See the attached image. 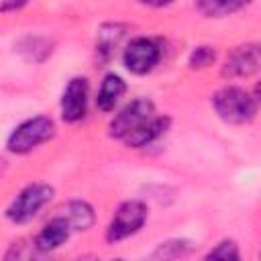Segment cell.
<instances>
[{"instance_id": "obj_19", "label": "cell", "mask_w": 261, "mask_h": 261, "mask_svg": "<svg viewBox=\"0 0 261 261\" xmlns=\"http://www.w3.org/2000/svg\"><path fill=\"white\" fill-rule=\"evenodd\" d=\"M139 2L145 4V6H151V8H163V6L173 4L175 0H139Z\"/></svg>"}, {"instance_id": "obj_4", "label": "cell", "mask_w": 261, "mask_h": 261, "mask_svg": "<svg viewBox=\"0 0 261 261\" xmlns=\"http://www.w3.org/2000/svg\"><path fill=\"white\" fill-rule=\"evenodd\" d=\"M147 214H149V210L141 200H124L116 208V212L106 228V241L118 243V241H124L133 234H137L143 228Z\"/></svg>"}, {"instance_id": "obj_17", "label": "cell", "mask_w": 261, "mask_h": 261, "mask_svg": "<svg viewBox=\"0 0 261 261\" xmlns=\"http://www.w3.org/2000/svg\"><path fill=\"white\" fill-rule=\"evenodd\" d=\"M206 259H241L239 247L234 241H220L214 249H210L206 253Z\"/></svg>"}, {"instance_id": "obj_5", "label": "cell", "mask_w": 261, "mask_h": 261, "mask_svg": "<svg viewBox=\"0 0 261 261\" xmlns=\"http://www.w3.org/2000/svg\"><path fill=\"white\" fill-rule=\"evenodd\" d=\"M161 55H163V49L155 39L137 37L122 51V63L130 73L145 75L157 67V63L161 61Z\"/></svg>"}, {"instance_id": "obj_16", "label": "cell", "mask_w": 261, "mask_h": 261, "mask_svg": "<svg viewBox=\"0 0 261 261\" xmlns=\"http://www.w3.org/2000/svg\"><path fill=\"white\" fill-rule=\"evenodd\" d=\"M214 59H216V49L210 45H200L190 53L188 65L192 69H204V67H210L214 63Z\"/></svg>"}, {"instance_id": "obj_12", "label": "cell", "mask_w": 261, "mask_h": 261, "mask_svg": "<svg viewBox=\"0 0 261 261\" xmlns=\"http://www.w3.org/2000/svg\"><path fill=\"white\" fill-rule=\"evenodd\" d=\"M61 214L69 222L71 230H88L94 224V208L86 200H71L63 206Z\"/></svg>"}, {"instance_id": "obj_15", "label": "cell", "mask_w": 261, "mask_h": 261, "mask_svg": "<svg viewBox=\"0 0 261 261\" xmlns=\"http://www.w3.org/2000/svg\"><path fill=\"white\" fill-rule=\"evenodd\" d=\"M192 251V243L184 241V239H173V241H165L161 243L155 251L153 257H163V259H173V257H181L188 255Z\"/></svg>"}, {"instance_id": "obj_3", "label": "cell", "mask_w": 261, "mask_h": 261, "mask_svg": "<svg viewBox=\"0 0 261 261\" xmlns=\"http://www.w3.org/2000/svg\"><path fill=\"white\" fill-rule=\"evenodd\" d=\"M55 190L49 184L37 181V184H29L27 188H22L16 198L8 204L6 208V218L14 224H24L31 222L53 198Z\"/></svg>"}, {"instance_id": "obj_10", "label": "cell", "mask_w": 261, "mask_h": 261, "mask_svg": "<svg viewBox=\"0 0 261 261\" xmlns=\"http://www.w3.org/2000/svg\"><path fill=\"white\" fill-rule=\"evenodd\" d=\"M171 124V118L169 116H151L147 122H143L137 130H133L128 137H124L122 141L126 143V147H133V149H141V147H147L151 143H155L159 137L165 135V130L169 128Z\"/></svg>"}, {"instance_id": "obj_9", "label": "cell", "mask_w": 261, "mask_h": 261, "mask_svg": "<svg viewBox=\"0 0 261 261\" xmlns=\"http://www.w3.org/2000/svg\"><path fill=\"white\" fill-rule=\"evenodd\" d=\"M71 232L73 230H71L69 222L65 220V216L63 214H57L49 222H45V226L35 237V249H39L41 253L55 251V249H59L69 239Z\"/></svg>"}, {"instance_id": "obj_1", "label": "cell", "mask_w": 261, "mask_h": 261, "mask_svg": "<svg viewBox=\"0 0 261 261\" xmlns=\"http://www.w3.org/2000/svg\"><path fill=\"white\" fill-rule=\"evenodd\" d=\"M216 114L230 124H249L257 114V98L239 86H224L212 96Z\"/></svg>"}, {"instance_id": "obj_13", "label": "cell", "mask_w": 261, "mask_h": 261, "mask_svg": "<svg viewBox=\"0 0 261 261\" xmlns=\"http://www.w3.org/2000/svg\"><path fill=\"white\" fill-rule=\"evenodd\" d=\"M124 31H126V29H124L122 24H114V22L100 27V31H98V41H96V53H98L104 61L110 59V55H112L114 47L120 43Z\"/></svg>"}, {"instance_id": "obj_7", "label": "cell", "mask_w": 261, "mask_h": 261, "mask_svg": "<svg viewBox=\"0 0 261 261\" xmlns=\"http://www.w3.org/2000/svg\"><path fill=\"white\" fill-rule=\"evenodd\" d=\"M88 96H90V84L86 77L77 75L71 77L63 90L61 96V118L69 124L80 122L88 112Z\"/></svg>"}, {"instance_id": "obj_8", "label": "cell", "mask_w": 261, "mask_h": 261, "mask_svg": "<svg viewBox=\"0 0 261 261\" xmlns=\"http://www.w3.org/2000/svg\"><path fill=\"white\" fill-rule=\"evenodd\" d=\"M259 63H261L259 47L255 43H247L228 53L222 65V75L224 77H249L259 69Z\"/></svg>"}, {"instance_id": "obj_11", "label": "cell", "mask_w": 261, "mask_h": 261, "mask_svg": "<svg viewBox=\"0 0 261 261\" xmlns=\"http://www.w3.org/2000/svg\"><path fill=\"white\" fill-rule=\"evenodd\" d=\"M126 92V84L120 75L116 73H106L102 84H100V90L96 94V106L98 110L102 112H110L114 110V106L118 104V100L122 98V94Z\"/></svg>"}, {"instance_id": "obj_14", "label": "cell", "mask_w": 261, "mask_h": 261, "mask_svg": "<svg viewBox=\"0 0 261 261\" xmlns=\"http://www.w3.org/2000/svg\"><path fill=\"white\" fill-rule=\"evenodd\" d=\"M251 2L253 0H198V10L208 18H222Z\"/></svg>"}, {"instance_id": "obj_18", "label": "cell", "mask_w": 261, "mask_h": 261, "mask_svg": "<svg viewBox=\"0 0 261 261\" xmlns=\"http://www.w3.org/2000/svg\"><path fill=\"white\" fill-rule=\"evenodd\" d=\"M31 0H4L2 2V6H0V10L2 12H14V10H20L22 6H27Z\"/></svg>"}, {"instance_id": "obj_6", "label": "cell", "mask_w": 261, "mask_h": 261, "mask_svg": "<svg viewBox=\"0 0 261 261\" xmlns=\"http://www.w3.org/2000/svg\"><path fill=\"white\" fill-rule=\"evenodd\" d=\"M153 114H155V104L149 98H135L118 114H114V118L110 120L108 133L114 139H124L133 130H137L143 122H147Z\"/></svg>"}, {"instance_id": "obj_2", "label": "cell", "mask_w": 261, "mask_h": 261, "mask_svg": "<svg viewBox=\"0 0 261 261\" xmlns=\"http://www.w3.org/2000/svg\"><path fill=\"white\" fill-rule=\"evenodd\" d=\"M53 135H55V122L49 116L39 114V116L27 118L10 133L6 141V149L16 155H27L39 145L53 139Z\"/></svg>"}]
</instances>
